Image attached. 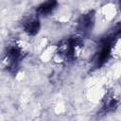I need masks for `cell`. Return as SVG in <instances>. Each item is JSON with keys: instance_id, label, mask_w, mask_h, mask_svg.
<instances>
[{"instance_id": "1", "label": "cell", "mask_w": 121, "mask_h": 121, "mask_svg": "<svg viewBox=\"0 0 121 121\" xmlns=\"http://www.w3.org/2000/svg\"><path fill=\"white\" fill-rule=\"evenodd\" d=\"M120 24H117L110 34L102 37L97 45V50L93 58V65L95 68H99L104 65L112 56L113 44L120 36Z\"/></svg>"}, {"instance_id": "7", "label": "cell", "mask_w": 121, "mask_h": 121, "mask_svg": "<svg viewBox=\"0 0 121 121\" xmlns=\"http://www.w3.org/2000/svg\"><path fill=\"white\" fill-rule=\"evenodd\" d=\"M57 5H58V3L56 1H47V2L41 4L37 8L36 11L38 14H41V15H48L54 11Z\"/></svg>"}, {"instance_id": "5", "label": "cell", "mask_w": 121, "mask_h": 121, "mask_svg": "<svg viewBox=\"0 0 121 121\" xmlns=\"http://www.w3.org/2000/svg\"><path fill=\"white\" fill-rule=\"evenodd\" d=\"M23 27L25 32L29 36H34L39 32L40 29V20L37 16H30L25 19L23 23Z\"/></svg>"}, {"instance_id": "4", "label": "cell", "mask_w": 121, "mask_h": 121, "mask_svg": "<svg viewBox=\"0 0 121 121\" xmlns=\"http://www.w3.org/2000/svg\"><path fill=\"white\" fill-rule=\"evenodd\" d=\"M95 24V12L89 11L82 14L78 21V32L81 36H87L93 29Z\"/></svg>"}, {"instance_id": "2", "label": "cell", "mask_w": 121, "mask_h": 121, "mask_svg": "<svg viewBox=\"0 0 121 121\" xmlns=\"http://www.w3.org/2000/svg\"><path fill=\"white\" fill-rule=\"evenodd\" d=\"M81 47H82L81 37L73 36L63 40L60 43L58 54L62 60L66 61H72L78 58Z\"/></svg>"}, {"instance_id": "6", "label": "cell", "mask_w": 121, "mask_h": 121, "mask_svg": "<svg viewBox=\"0 0 121 121\" xmlns=\"http://www.w3.org/2000/svg\"><path fill=\"white\" fill-rule=\"evenodd\" d=\"M117 107H118V98L115 97L113 94H109L105 96L103 100L100 112H102L103 113L110 112L114 111Z\"/></svg>"}, {"instance_id": "3", "label": "cell", "mask_w": 121, "mask_h": 121, "mask_svg": "<svg viewBox=\"0 0 121 121\" xmlns=\"http://www.w3.org/2000/svg\"><path fill=\"white\" fill-rule=\"evenodd\" d=\"M23 58L24 50L22 46L17 43L9 44L5 52V62L7 69L10 73H16Z\"/></svg>"}]
</instances>
